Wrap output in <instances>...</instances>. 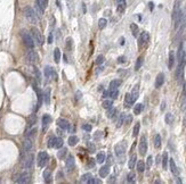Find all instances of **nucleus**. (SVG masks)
Masks as SVG:
<instances>
[{
	"mask_svg": "<svg viewBox=\"0 0 186 184\" xmlns=\"http://www.w3.org/2000/svg\"><path fill=\"white\" fill-rule=\"evenodd\" d=\"M74 158H73V156H70L69 158H68V160H66V168L69 169V170H72L73 168H74Z\"/></svg>",
	"mask_w": 186,
	"mask_h": 184,
	"instance_id": "obj_17",
	"label": "nucleus"
},
{
	"mask_svg": "<svg viewBox=\"0 0 186 184\" xmlns=\"http://www.w3.org/2000/svg\"><path fill=\"white\" fill-rule=\"evenodd\" d=\"M54 144H55V138H50V139H49V142H48V147L53 148Z\"/></svg>",
	"mask_w": 186,
	"mask_h": 184,
	"instance_id": "obj_52",
	"label": "nucleus"
},
{
	"mask_svg": "<svg viewBox=\"0 0 186 184\" xmlns=\"http://www.w3.org/2000/svg\"><path fill=\"white\" fill-rule=\"evenodd\" d=\"M106 24H107V20L105 18H101L98 20V27H99L101 30H103V29L106 26Z\"/></svg>",
	"mask_w": 186,
	"mask_h": 184,
	"instance_id": "obj_41",
	"label": "nucleus"
},
{
	"mask_svg": "<svg viewBox=\"0 0 186 184\" xmlns=\"http://www.w3.org/2000/svg\"><path fill=\"white\" fill-rule=\"evenodd\" d=\"M26 59L29 60V63L36 64V63H38V60H39V56H38V54L34 50H30V51L26 54Z\"/></svg>",
	"mask_w": 186,
	"mask_h": 184,
	"instance_id": "obj_8",
	"label": "nucleus"
},
{
	"mask_svg": "<svg viewBox=\"0 0 186 184\" xmlns=\"http://www.w3.org/2000/svg\"><path fill=\"white\" fill-rule=\"evenodd\" d=\"M112 105H113V101L112 100H104L103 101V107L105 108V109H109V108H111L112 107Z\"/></svg>",
	"mask_w": 186,
	"mask_h": 184,
	"instance_id": "obj_43",
	"label": "nucleus"
},
{
	"mask_svg": "<svg viewBox=\"0 0 186 184\" xmlns=\"http://www.w3.org/2000/svg\"><path fill=\"white\" fill-rule=\"evenodd\" d=\"M109 174H110V166L109 165L103 166V167L99 169V176H101V177H106Z\"/></svg>",
	"mask_w": 186,
	"mask_h": 184,
	"instance_id": "obj_16",
	"label": "nucleus"
},
{
	"mask_svg": "<svg viewBox=\"0 0 186 184\" xmlns=\"http://www.w3.org/2000/svg\"><path fill=\"white\" fill-rule=\"evenodd\" d=\"M104 97H105V98L110 97V93H109V91H105V92H104Z\"/></svg>",
	"mask_w": 186,
	"mask_h": 184,
	"instance_id": "obj_61",
	"label": "nucleus"
},
{
	"mask_svg": "<svg viewBox=\"0 0 186 184\" xmlns=\"http://www.w3.org/2000/svg\"><path fill=\"white\" fill-rule=\"evenodd\" d=\"M57 125H58V127H61L62 129H66L70 127V123L66 119H64V118H58L57 119Z\"/></svg>",
	"mask_w": 186,
	"mask_h": 184,
	"instance_id": "obj_12",
	"label": "nucleus"
},
{
	"mask_svg": "<svg viewBox=\"0 0 186 184\" xmlns=\"http://www.w3.org/2000/svg\"><path fill=\"white\" fill-rule=\"evenodd\" d=\"M24 16L26 17V19H28L30 23H32V24H36L38 22L37 13H36L34 9H33L32 7H30V6H26V7L24 8Z\"/></svg>",
	"mask_w": 186,
	"mask_h": 184,
	"instance_id": "obj_2",
	"label": "nucleus"
},
{
	"mask_svg": "<svg viewBox=\"0 0 186 184\" xmlns=\"http://www.w3.org/2000/svg\"><path fill=\"white\" fill-rule=\"evenodd\" d=\"M45 75H46V77H52V75H54L56 76L55 73H54V68H52V67H49V66H47L46 68H45Z\"/></svg>",
	"mask_w": 186,
	"mask_h": 184,
	"instance_id": "obj_23",
	"label": "nucleus"
},
{
	"mask_svg": "<svg viewBox=\"0 0 186 184\" xmlns=\"http://www.w3.org/2000/svg\"><path fill=\"white\" fill-rule=\"evenodd\" d=\"M174 63H175V54H174V51H170L169 52V63H168V66L170 70L174 67Z\"/></svg>",
	"mask_w": 186,
	"mask_h": 184,
	"instance_id": "obj_22",
	"label": "nucleus"
},
{
	"mask_svg": "<svg viewBox=\"0 0 186 184\" xmlns=\"http://www.w3.org/2000/svg\"><path fill=\"white\" fill-rule=\"evenodd\" d=\"M33 159H34V158H33V155H29V156L25 158L24 164H23L25 169H30V168L32 167V165H33Z\"/></svg>",
	"mask_w": 186,
	"mask_h": 184,
	"instance_id": "obj_11",
	"label": "nucleus"
},
{
	"mask_svg": "<svg viewBox=\"0 0 186 184\" xmlns=\"http://www.w3.org/2000/svg\"><path fill=\"white\" fill-rule=\"evenodd\" d=\"M131 121H132V116L131 115H126V117H125V124H127V125H129L131 123Z\"/></svg>",
	"mask_w": 186,
	"mask_h": 184,
	"instance_id": "obj_49",
	"label": "nucleus"
},
{
	"mask_svg": "<svg viewBox=\"0 0 186 184\" xmlns=\"http://www.w3.org/2000/svg\"><path fill=\"white\" fill-rule=\"evenodd\" d=\"M54 58H55L56 63H59V60H61V50L58 48H56L54 50Z\"/></svg>",
	"mask_w": 186,
	"mask_h": 184,
	"instance_id": "obj_39",
	"label": "nucleus"
},
{
	"mask_svg": "<svg viewBox=\"0 0 186 184\" xmlns=\"http://www.w3.org/2000/svg\"><path fill=\"white\" fill-rule=\"evenodd\" d=\"M52 40H53V37H52V35L49 37V43H52Z\"/></svg>",
	"mask_w": 186,
	"mask_h": 184,
	"instance_id": "obj_62",
	"label": "nucleus"
},
{
	"mask_svg": "<svg viewBox=\"0 0 186 184\" xmlns=\"http://www.w3.org/2000/svg\"><path fill=\"white\" fill-rule=\"evenodd\" d=\"M43 177H45V181L46 183H49L52 181V175H50V170L49 169H46L43 172Z\"/></svg>",
	"mask_w": 186,
	"mask_h": 184,
	"instance_id": "obj_27",
	"label": "nucleus"
},
{
	"mask_svg": "<svg viewBox=\"0 0 186 184\" xmlns=\"http://www.w3.org/2000/svg\"><path fill=\"white\" fill-rule=\"evenodd\" d=\"M182 110H186V98L185 100L183 101V104H182Z\"/></svg>",
	"mask_w": 186,
	"mask_h": 184,
	"instance_id": "obj_56",
	"label": "nucleus"
},
{
	"mask_svg": "<svg viewBox=\"0 0 186 184\" xmlns=\"http://www.w3.org/2000/svg\"><path fill=\"white\" fill-rule=\"evenodd\" d=\"M114 179H115V176H114V175H112L111 177H110V180H109V182H110V183L114 182Z\"/></svg>",
	"mask_w": 186,
	"mask_h": 184,
	"instance_id": "obj_59",
	"label": "nucleus"
},
{
	"mask_svg": "<svg viewBox=\"0 0 186 184\" xmlns=\"http://www.w3.org/2000/svg\"><path fill=\"white\" fill-rule=\"evenodd\" d=\"M79 141V139H78V136H75V135H71L70 138H69V140H68V143L71 146V147H73L76 144V142Z\"/></svg>",
	"mask_w": 186,
	"mask_h": 184,
	"instance_id": "obj_26",
	"label": "nucleus"
},
{
	"mask_svg": "<svg viewBox=\"0 0 186 184\" xmlns=\"http://www.w3.org/2000/svg\"><path fill=\"white\" fill-rule=\"evenodd\" d=\"M116 3H118V12L123 13L126 8V0H116Z\"/></svg>",
	"mask_w": 186,
	"mask_h": 184,
	"instance_id": "obj_18",
	"label": "nucleus"
},
{
	"mask_svg": "<svg viewBox=\"0 0 186 184\" xmlns=\"http://www.w3.org/2000/svg\"><path fill=\"white\" fill-rule=\"evenodd\" d=\"M30 180H31V176H30V174L28 173V172H24V173H22L21 174V176L19 177V180H17V183H21V184H26L30 182Z\"/></svg>",
	"mask_w": 186,
	"mask_h": 184,
	"instance_id": "obj_9",
	"label": "nucleus"
},
{
	"mask_svg": "<svg viewBox=\"0 0 186 184\" xmlns=\"http://www.w3.org/2000/svg\"><path fill=\"white\" fill-rule=\"evenodd\" d=\"M113 163V160H112V156H109V158H107V165L110 166Z\"/></svg>",
	"mask_w": 186,
	"mask_h": 184,
	"instance_id": "obj_58",
	"label": "nucleus"
},
{
	"mask_svg": "<svg viewBox=\"0 0 186 184\" xmlns=\"http://www.w3.org/2000/svg\"><path fill=\"white\" fill-rule=\"evenodd\" d=\"M45 102L47 105H49V102H50V90L49 89H47L45 92Z\"/></svg>",
	"mask_w": 186,
	"mask_h": 184,
	"instance_id": "obj_42",
	"label": "nucleus"
},
{
	"mask_svg": "<svg viewBox=\"0 0 186 184\" xmlns=\"http://www.w3.org/2000/svg\"><path fill=\"white\" fill-rule=\"evenodd\" d=\"M125 117H126V114H121L119 116V119H118V123H116V127H121L122 124L125 123Z\"/></svg>",
	"mask_w": 186,
	"mask_h": 184,
	"instance_id": "obj_33",
	"label": "nucleus"
},
{
	"mask_svg": "<svg viewBox=\"0 0 186 184\" xmlns=\"http://www.w3.org/2000/svg\"><path fill=\"white\" fill-rule=\"evenodd\" d=\"M136 162H137V157H136V155H132L130 159H129V168L130 169H134V167L136 165Z\"/></svg>",
	"mask_w": 186,
	"mask_h": 184,
	"instance_id": "obj_29",
	"label": "nucleus"
},
{
	"mask_svg": "<svg viewBox=\"0 0 186 184\" xmlns=\"http://www.w3.org/2000/svg\"><path fill=\"white\" fill-rule=\"evenodd\" d=\"M104 160H105V153H104L103 151L98 152L97 156H96V162H97L98 164H102V163H104Z\"/></svg>",
	"mask_w": 186,
	"mask_h": 184,
	"instance_id": "obj_21",
	"label": "nucleus"
},
{
	"mask_svg": "<svg viewBox=\"0 0 186 184\" xmlns=\"http://www.w3.org/2000/svg\"><path fill=\"white\" fill-rule=\"evenodd\" d=\"M127 181H128L129 183H134V182L136 181V174H135L134 172H130V173L127 175Z\"/></svg>",
	"mask_w": 186,
	"mask_h": 184,
	"instance_id": "obj_35",
	"label": "nucleus"
},
{
	"mask_svg": "<svg viewBox=\"0 0 186 184\" xmlns=\"http://www.w3.org/2000/svg\"><path fill=\"white\" fill-rule=\"evenodd\" d=\"M149 40V32H143L142 34H141V39H139V41H141V43H147Z\"/></svg>",
	"mask_w": 186,
	"mask_h": 184,
	"instance_id": "obj_20",
	"label": "nucleus"
},
{
	"mask_svg": "<svg viewBox=\"0 0 186 184\" xmlns=\"http://www.w3.org/2000/svg\"><path fill=\"white\" fill-rule=\"evenodd\" d=\"M54 147L57 148V149H61V148L63 147V140H62L61 138H55V144H54Z\"/></svg>",
	"mask_w": 186,
	"mask_h": 184,
	"instance_id": "obj_40",
	"label": "nucleus"
},
{
	"mask_svg": "<svg viewBox=\"0 0 186 184\" xmlns=\"http://www.w3.org/2000/svg\"><path fill=\"white\" fill-rule=\"evenodd\" d=\"M147 151V140H146V136L143 135L141 138V142H139V153L142 156H144Z\"/></svg>",
	"mask_w": 186,
	"mask_h": 184,
	"instance_id": "obj_7",
	"label": "nucleus"
},
{
	"mask_svg": "<svg viewBox=\"0 0 186 184\" xmlns=\"http://www.w3.org/2000/svg\"><path fill=\"white\" fill-rule=\"evenodd\" d=\"M168 153L167 152H165L163 153V156H162V167H163V169H167V166H168Z\"/></svg>",
	"mask_w": 186,
	"mask_h": 184,
	"instance_id": "obj_38",
	"label": "nucleus"
},
{
	"mask_svg": "<svg viewBox=\"0 0 186 184\" xmlns=\"http://www.w3.org/2000/svg\"><path fill=\"white\" fill-rule=\"evenodd\" d=\"M75 95H76V100H79V99H81V95H82V93H81L80 91H76V94H75Z\"/></svg>",
	"mask_w": 186,
	"mask_h": 184,
	"instance_id": "obj_55",
	"label": "nucleus"
},
{
	"mask_svg": "<svg viewBox=\"0 0 186 184\" xmlns=\"http://www.w3.org/2000/svg\"><path fill=\"white\" fill-rule=\"evenodd\" d=\"M109 93H110V97L112 99H115L118 97V94H119V91H118V89H110Z\"/></svg>",
	"mask_w": 186,
	"mask_h": 184,
	"instance_id": "obj_44",
	"label": "nucleus"
},
{
	"mask_svg": "<svg viewBox=\"0 0 186 184\" xmlns=\"http://www.w3.org/2000/svg\"><path fill=\"white\" fill-rule=\"evenodd\" d=\"M23 148H24V151H26V152L31 151V150H32V148H33L32 139L26 138V140H25V141H24V143H23Z\"/></svg>",
	"mask_w": 186,
	"mask_h": 184,
	"instance_id": "obj_14",
	"label": "nucleus"
},
{
	"mask_svg": "<svg viewBox=\"0 0 186 184\" xmlns=\"http://www.w3.org/2000/svg\"><path fill=\"white\" fill-rule=\"evenodd\" d=\"M152 163H153V157H152V156H149V158H147V169L151 168Z\"/></svg>",
	"mask_w": 186,
	"mask_h": 184,
	"instance_id": "obj_53",
	"label": "nucleus"
},
{
	"mask_svg": "<svg viewBox=\"0 0 186 184\" xmlns=\"http://www.w3.org/2000/svg\"><path fill=\"white\" fill-rule=\"evenodd\" d=\"M21 37H22V40H23L24 44H25L28 48L33 49V47H34V40H33V37H32V35H31L30 33H28L25 30H23V31L21 32Z\"/></svg>",
	"mask_w": 186,
	"mask_h": 184,
	"instance_id": "obj_3",
	"label": "nucleus"
},
{
	"mask_svg": "<svg viewBox=\"0 0 186 184\" xmlns=\"http://www.w3.org/2000/svg\"><path fill=\"white\" fill-rule=\"evenodd\" d=\"M180 6H182V0H175L174 10H172V20L175 23V29H178L180 26V22L183 17V12Z\"/></svg>",
	"mask_w": 186,
	"mask_h": 184,
	"instance_id": "obj_1",
	"label": "nucleus"
},
{
	"mask_svg": "<svg viewBox=\"0 0 186 184\" xmlns=\"http://www.w3.org/2000/svg\"><path fill=\"white\" fill-rule=\"evenodd\" d=\"M125 59H126V58H125L123 56H121V57L118 58V61H119V63H125Z\"/></svg>",
	"mask_w": 186,
	"mask_h": 184,
	"instance_id": "obj_57",
	"label": "nucleus"
},
{
	"mask_svg": "<svg viewBox=\"0 0 186 184\" xmlns=\"http://www.w3.org/2000/svg\"><path fill=\"white\" fill-rule=\"evenodd\" d=\"M65 155H66V149H65V148H63L61 151H58V153H57V157H58L59 159H63Z\"/></svg>",
	"mask_w": 186,
	"mask_h": 184,
	"instance_id": "obj_48",
	"label": "nucleus"
},
{
	"mask_svg": "<svg viewBox=\"0 0 186 184\" xmlns=\"http://www.w3.org/2000/svg\"><path fill=\"white\" fill-rule=\"evenodd\" d=\"M165 119H166V123L167 124H172V122H174V115L171 114V112H168L166 114V117H165Z\"/></svg>",
	"mask_w": 186,
	"mask_h": 184,
	"instance_id": "obj_34",
	"label": "nucleus"
},
{
	"mask_svg": "<svg viewBox=\"0 0 186 184\" xmlns=\"http://www.w3.org/2000/svg\"><path fill=\"white\" fill-rule=\"evenodd\" d=\"M165 108H166V102L163 101V102H162V105H161V110H163Z\"/></svg>",
	"mask_w": 186,
	"mask_h": 184,
	"instance_id": "obj_60",
	"label": "nucleus"
},
{
	"mask_svg": "<svg viewBox=\"0 0 186 184\" xmlns=\"http://www.w3.org/2000/svg\"><path fill=\"white\" fill-rule=\"evenodd\" d=\"M163 83H165V75H163V73L158 74V76L155 78V88L156 89L161 88L163 85Z\"/></svg>",
	"mask_w": 186,
	"mask_h": 184,
	"instance_id": "obj_10",
	"label": "nucleus"
},
{
	"mask_svg": "<svg viewBox=\"0 0 186 184\" xmlns=\"http://www.w3.org/2000/svg\"><path fill=\"white\" fill-rule=\"evenodd\" d=\"M36 5L39 6L42 10H45L48 6V0H36Z\"/></svg>",
	"mask_w": 186,
	"mask_h": 184,
	"instance_id": "obj_19",
	"label": "nucleus"
},
{
	"mask_svg": "<svg viewBox=\"0 0 186 184\" xmlns=\"http://www.w3.org/2000/svg\"><path fill=\"white\" fill-rule=\"evenodd\" d=\"M120 84H121V81H120V80H113L111 83H110V89H118Z\"/></svg>",
	"mask_w": 186,
	"mask_h": 184,
	"instance_id": "obj_31",
	"label": "nucleus"
},
{
	"mask_svg": "<svg viewBox=\"0 0 186 184\" xmlns=\"http://www.w3.org/2000/svg\"><path fill=\"white\" fill-rule=\"evenodd\" d=\"M130 95H131L132 101L135 102V101L137 100V98H138V85H136V87L132 89V92L130 93Z\"/></svg>",
	"mask_w": 186,
	"mask_h": 184,
	"instance_id": "obj_24",
	"label": "nucleus"
},
{
	"mask_svg": "<svg viewBox=\"0 0 186 184\" xmlns=\"http://www.w3.org/2000/svg\"><path fill=\"white\" fill-rule=\"evenodd\" d=\"M154 147L156 148V149H159V148L161 147V136L159 134H156L154 136Z\"/></svg>",
	"mask_w": 186,
	"mask_h": 184,
	"instance_id": "obj_28",
	"label": "nucleus"
},
{
	"mask_svg": "<svg viewBox=\"0 0 186 184\" xmlns=\"http://www.w3.org/2000/svg\"><path fill=\"white\" fill-rule=\"evenodd\" d=\"M142 64H143V57L141 56V57L137 59V63H136V65H135V70L138 71V70L142 67Z\"/></svg>",
	"mask_w": 186,
	"mask_h": 184,
	"instance_id": "obj_45",
	"label": "nucleus"
},
{
	"mask_svg": "<svg viewBox=\"0 0 186 184\" xmlns=\"http://www.w3.org/2000/svg\"><path fill=\"white\" fill-rule=\"evenodd\" d=\"M115 112H116V109L115 108H109V111H107V117L109 118H113L114 117V115H115Z\"/></svg>",
	"mask_w": 186,
	"mask_h": 184,
	"instance_id": "obj_47",
	"label": "nucleus"
},
{
	"mask_svg": "<svg viewBox=\"0 0 186 184\" xmlns=\"http://www.w3.org/2000/svg\"><path fill=\"white\" fill-rule=\"evenodd\" d=\"M48 163V155L46 151H41L38 155V166L39 167H45Z\"/></svg>",
	"mask_w": 186,
	"mask_h": 184,
	"instance_id": "obj_6",
	"label": "nucleus"
},
{
	"mask_svg": "<svg viewBox=\"0 0 186 184\" xmlns=\"http://www.w3.org/2000/svg\"><path fill=\"white\" fill-rule=\"evenodd\" d=\"M82 129H85V131H92V125H89V124H85L83 126H82Z\"/></svg>",
	"mask_w": 186,
	"mask_h": 184,
	"instance_id": "obj_54",
	"label": "nucleus"
},
{
	"mask_svg": "<svg viewBox=\"0 0 186 184\" xmlns=\"http://www.w3.org/2000/svg\"><path fill=\"white\" fill-rule=\"evenodd\" d=\"M81 183H89V184H93L94 183V177L93 175L90 173L88 174H85L82 177H81Z\"/></svg>",
	"mask_w": 186,
	"mask_h": 184,
	"instance_id": "obj_15",
	"label": "nucleus"
},
{
	"mask_svg": "<svg viewBox=\"0 0 186 184\" xmlns=\"http://www.w3.org/2000/svg\"><path fill=\"white\" fill-rule=\"evenodd\" d=\"M139 129H141V124L137 123V124L135 125V127H134V131H132V136H134V138L137 136V134L139 133Z\"/></svg>",
	"mask_w": 186,
	"mask_h": 184,
	"instance_id": "obj_46",
	"label": "nucleus"
},
{
	"mask_svg": "<svg viewBox=\"0 0 186 184\" xmlns=\"http://www.w3.org/2000/svg\"><path fill=\"white\" fill-rule=\"evenodd\" d=\"M36 132H37V129H32L28 134H26V138H29V139H31L32 136H34V134H36Z\"/></svg>",
	"mask_w": 186,
	"mask_h": 184,
	"instance_id": "obj_51",
	"label": "nucleus"
},
{
	"mask_svg": "<svg viewBox=\"0 0 186 184\" xmlns=\"http://www.w3.org/2000/svg\"><path fill=\"white\" fill-rule=\"evenodd\" d=\"M142 110H143V105L142 104H137L135 106V108H134V114L135 115H139L142 112Z\"/></svg>",
	"mask_w": 186,
	"mask_h": 184,
	"instance_id": "obj_36",
	"label": "nucleus"
},
{
	"mask_svg": "<svg viewBox=\"0 0 186 184\" xmlns=\"http://www.w3.org/2000/svg\"><path fill=\"white\" fill-rule=\"evenodd\" d=\"M132 104H134V101H132V99H131V95L129 93H127V94H126V98H125V105H126V107L129 108Z\"/></svg>",
	"mask_w": 186,
	"mask_h": 184,
	"instance_id": "obj_25",
	"label": "nucleus"
},
{
	"mask_svg": "<svg viewBox=\"0 0 186 184\" xmlns=\"http://www.w3.org/2000/svg\"><path fill=\"white\" fill-rule=\"evenodd\" d=\"M103 61H104V56L103 55H99L97 58H96V64H97V65L103 64Z\"/></svg>",
	"mask_w": 186,
	"mask_h": 184,
	"instance_id": "obj_50",
	"label": "nucleus"
},
{
	"mask_svg": "<svg viewBox=\"0 0 186 184\" xmlns=\"http://www.w3.org/2000/svg\"><path fill=\"white\" fill-rule=\"evenodd\" d=\"M184 93L186 94V83H185V88H184Z\"/></svg>",
	"mask_w": 186,
	"mask_h": 184,
	"instance_id": "obj_63",
	"label": "nucleus"
},
{
	"mask_svg": "<svg viewBox=\"0 0 186 184\" xmlns=\"http://www.w3.org/2000/svg\"><path fill=\"white\" fill-rule=\"evenodd\" d=\"M50 122H52V117H50L49 115H43V117H42V124H43V126H47Z\"/></svg>",
	"mask_w": 186,
	"mask_h": 184,
	"instance_id": "obj_32",
	"label": "nucleus"
},
{
	"mask_svg": "<svg viewBox=\"0 0 186 184\" xmlns=\"http://www.w3.org/2000/svg\"><path fill=\"white\" fill-rule=\"evenodd\" d=\"M137 170H138L139 173H143V172L145 170V164H144L143 160H139V162L137 163Z\"/></svg>",
	"mask_w": 186,
	"mask_h": 184,
	"instance_id": "obj_37",
	"label": "nucleus"
},
{
	"mask_svg": "<svg viewBox=\"0 0 186 184\" xmlns=\"http://www.w3.org/2000/svg\"><path fill=\"white\" fill-rule=\"evenodd\" d=\"M168 162H169V165H170V170H171V173H172L175 176H178V174H179V170H178L177 166H176V164H175V160L170 158Z\"/></svg>",
	"mask_w": 186,
	"mask_h": 184,
	"instance_id": "obj_13",
	"label": "nucleus"
},
{
	"mask_svg": "<svg viewBox=\"0 0 186 184\" xmlns=\"http://www.w3.org/2000/svg\"><path fill=\"white\" fill-rule=\"evenodd\" d=\"M126 147H127V144H126V142L125 141H122V142H119L115 148H114V151H115V155L119 157V158H122L123 156H125V152H126Z\"/></svg>",
	"mask_w": 186,
	"mask_h": 184,
	"instance_id": "obj_5",
	"label": "nucleus"
},
{
	"mask_svg": "<svg viewBox=\"0 0 186 184\" xmlns=\"http://www.w3.org/2000/svg\"><path fill=\"white\" fill-rule=\"evenodd\" d=\"M184 122H185V124H186V115H185V119H184Z\"/></svg>",
	"mask_w": 186,
	"mask_h": 184,
	"instance_id": "obj_64",
	"label": "nucleus"
},
{
	"mask_svg": "<svg viewBox=\"0 0 186 184\" xmlns=\"http://www.w3.org/2000/svg\"><path fill=\"white\" fill-rule=\"evenodd\" d=\"M31 35H32L34 42L37 43L38 46H42V43H43V37H42V33L38 30L37 27H32V29H31Z\"/></svg>",
	"mask_w": 186,
	"mask_h": 184,
	"instance_id": "obj_4",
	"label": "nucleus"
},
{
	"mask_svg": "<svg viewBox=\"0 0 186 184\" xmlns=\"http://www.w3.org/2000/svg\"><path fill=\"white\" fill-rule=\"evenodd\" d=\"M130 30L131 32H132V35L135 37H137V35H138V26H137V24H131L130 25Z\"/></svg>",
	"mask_w": 186,
	"mask_h": 184,
	"instance_id": "obj_30",
	"label": "nucleus"
}]
</instances>
